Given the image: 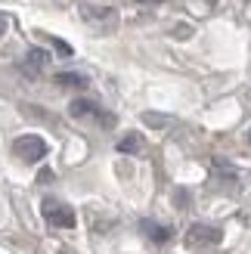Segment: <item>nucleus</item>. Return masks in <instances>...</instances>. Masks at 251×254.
<instances>
[{"mask_svg": "<svg viewBox=\"0 0 251 254\" xmlns=\"http://www.w3.org/2000/svg\"><path fill=\"white\" fill-rule=\"evenodd\" d=\"M140 149H143V136L140 133H127L118 143V152H140Z\"/></svg>", "mask_w": 251, "mask_h": 254, "instance_id": "obj_6", "label": "nucleus"}, {"mask_svg": "<svg viewBox=\"0 0 251 254\" xmlns=\"http://www.w3.org/2000/svg\"><path fill=\"white\" fill-rule=\"evenodd\" d=\"M140 230L152 239V242H168V239H171V230H168V226H161V223H155V220H143Z\"/></svg>", "mask_w": 251, "mask_h": 254, "instance_id": "obj_5", "label": "nucleus"}, {"mask_svg": "<svg viewBox=\"0 0 251 254\" xmlns=\"http://www.w3.org/2000/svg\"><path fill=\"white\" fill-rule=\"evenodd\" d=\"M146 124H152V127H161V124H168L165 118H158V115H152V112H149L146 115Z\"/></svg>", "mask_w": 251, "mask_h": 254, "instance_id": "obj_9", "label": "nucleus"}, {"mask_svg": "<svg viewBox=\"0 0 251 254\" xmlns=\"http://www.w3.org/2000/svg\"><path fill=\"white\" fill-rule=\"evenodd\" d=\"M25 59H28V65L34 71H41L47 65V53H44V50H28V56H25Z\"/></svg>", "mask_w": 251, "mask_h": 254, "instance_id": "obj_7", "label": "nucleus"}, {"mask_svg": "<svg viewBox=\"0 0 251 254\" xmlns=\"http://www.w3.org/2000/svg\"><path fill=\"white\" fill-rule=\"evenodd\" d=\"M41 211H44L47 223H53V226H62V230H71L74 226V211L68 205H62V201H56V198H44Z\"/></svg>", "mask_w": 251, "mask_h": 254, "instance_id": "obj_2", "label": "nucleus"}, {"mask_svg": "<svg viewBox=\"0 0 251 254\" xmlns=\"http://www.w3.org/2000/svg\"><path fill=\"white\" fill-rule=\"evenodd\" d=\"M186 242L195 245V248L214 245V242H220V230H214V226H208V223H195V226H189V233H186Z\"/></svg>", "mask_w": 251, "mask_h": 254, "instance_id": "obj_3", "label": "nucleus"}, {"mask_svg": "<svg viewBox=\"0 0 251 254\" xmlns=\"http://www.w3.org/2000/svg\"><path fill=\"white\" fill-rule=\"evenodd\" d=\"M3 31H6V16L0 12V37H3Z\"/></svg>", "mask_w": 251, "mask_h": 254, "instance_id": "obj_10", "label": "nucleus"}, {"mask_svg": "<svg viewBox=\"0 0 251 254\" xmlns=\"http://www.w3.org/2000/svg\"><path fill=\"white\" fill-rule=\"evenodd\" d=\"M56 84H62V87H84L87 81L81 78V74H71V71H62L59 78H56Z\"/></svg>", "mask_w": 251, "mask_h": 254, "instance_id": "obj_8", "label": "nucleus"}, {"mask_svg": "<svg viewBox=\"0 0 251 254\" xmlns=\"http://www.w3.org/2000/svg\"><path fill=\"white\" fill-rule=\"evenodd\" d=\"M12 152H16L22 161L34 164V161H41L47 155V139L37 136V133H25V136H19L16 143H12Z\"/></svg>", "mask_w": 251, "mask_h": 254, "instance_id": "obj_1", "label": "nucleus"}, {"mask_svg": "<svg viewBox=\"0 0 251 254\" xmlns=\"http://www.w3.org/2000/svg\"><path fill=\"white\" fill-rule=\"evenodd\" d=\"M68 112H71L74 118H93V115H99V121H103V124H112V118H106L103 112H99V106L90 103V99H74V103L68 106Z\"/></svg>", "mask_w": 251, "mask_h": 254, "instance_id": "obj_4", "label": "nucleus"}, {"mask_svg": "<svg viewBox=\"0 0 251 254\" xmlns=\"http://www.w3.org/2000/svg\"><path fill=\"white\" fill-rule=\"evenodd\" d=\"M248 143H251V130H248Z\"/></svg>", "mask_w": 251, "mask_h": 254, "instance_id": "obj_11", "label": "nucleus"}]
</instances>
